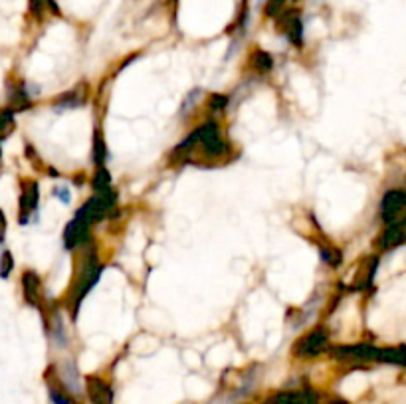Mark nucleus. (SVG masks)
I'll use <instances>...</instances> for the list:
<instances>
[{
  "mask_svg": "<svg viewBox=\"0 0 406 404\" xmlns=\"http://www.w3.org/2000/svg\"><path fill=\"white\" fill-rule=\"evenodd\" d=\"M115 204V195L109 190V193H102V195H97V197L90 198L83 207L76 212V216L81 220H85V222H90V224H95V222H99V220H104L107 214H109V210L113 208Z\"/></svg>",
  "mask_w": 406,
  "mask_h": 404,
  "instance_id": "obj_1",
  "label": "nucleus"
},
{
  "mask_svg": "<svg viewBox=\"0 0 406 404\" xmlns=\"http://www.w3.org/2000/svg\"><path fill=\"white\" fill-rule=\"evenodd\" d=\"M38 202H40V188L34 181H22V188H20V202H18V222L20 224H28L32 216L38 212Z\"/></svg>",
  "mask_w": 406,
  "mask_h": 404,
  "instance_id": "obj_2",
  "label": "nucleus"
},
{
  "mask_svg": "<svg viewBox=\"0 0 406 404\" xmlns=\"http://www.w3.org/2000/svg\"><path fill=\"white\" fill-rule=\"evenodd\" d=\"M327 341H329V337H327L323 329H315V331L307 333L303 339L298 341L295 355L298 357H315V355H319L325 347H327Z\"/></svg>",
  "mask_w": 406,
  "mask_h": 404,
  "instance_id": "obj_3",
  "label": "nucleus"
},
{
  "mask_svg": "<svg viewBox=\"0 0 406 404\" xmlns=\"http://www.w3.org/2000/svg\"><path fill=\"white\" fill-rule=\"evenodd\" d=\"M90 226H92L90 222L78 218V216L71 220L70 224L66 226V230H64V248L66 250H76L83 242H88V238H90Z\"/></svg>",
  "mask_w": 406,
  "mask_h": 404,
  "instance_id": "obj_4",
  "label": "nucleus"
},
{
  "mask_svg": "<svg viewBox=\"0 0 406 404\" xmlns=\"http://www.w3.org/2000/svg\"><path fill=\"white\" fill-rule=\"evenodd\" d=\"M333 355L339 361H377L379 357V349H374L371 345H341L333 349Z\"/></svg>",
  "mask_w": 406,
  "mask_h": 404,
  "instance_id": "obj_5",
  "label": "nucleus"
},
{
  "mask_svg": "<svg viewBox=\"0 0 406 404\" xmlns=\"http://www.w3.org/2000/svg\"><path fill=\"white\" fill-rule=\"evenodd\" d=\"M58 379L62 382V386L71 394V396H80L83 393V384L80 381V372L78 367L71 358H66L58 367Z\"/></svg>",
  "mask_w": 406,
  "mask_h": 404,
  "instance_id": "obj_6",
  "label": "nucleus"
},
{
  "mask_svg": "<svg viewBox=\"0 0 406 404\" xmlns=\"http://www.w3.org/2000/svg\"><path fill=\"white\" fill-rule=\"evenodd\" d=\"M85 393L90 396L92 404H113V398H115L113 389L99 377L85 379Z\"/></svg>",
  "mask_w": 406,
  "mask_h": 404,
  "instance_id": "obj_7",
  "label": "nucleus"
},
{
  "mask_svg": "<svg viewBox=\"0 0 406 404\" xmlns=\"http://www.w3.org/2000/svg\"><path fill=\"white\" fill-rule=\"evenodd\" d=\"M22 293L28 305H32L36 309L42 305V281L32 270L22 274Z\"/></svg>",
  "mask_w": 406,
  "mask_h": 404,
  "instance_id": "obj_8",
  "label": "nucleus"
},
{
  "mask_svg": "<svg viewBox=\"0 0 406 404\" xmlns=\"http://www.w3.org/2000/svg\"><path fill=\"white\" fill-rule=\"evenodd\" d=\"M274 404H319V394L312 389L300 391H281L270 398Z\"/></svg>",
  "mask_w": 406,
  "mask_h": 404,
  "instance_id": "obj_9",
  "label": "nucleus"
},
{
  "mask_svg": "<svg viewBox=\"0 0 406 404\" xmlns=\"http://www.w3.org/2000/svg\"><path fill=\"white\" fill-rule=\"evenodd\" d=\"M16 129V119L10 107L0 109V141H6Z\"/></svg>",
  "mask_w": 406,
  "mask_h": 404,
  "instance_id": "obj_10",
  "label": "nucleus"
},
{
  "mask_svg": "<svg viewBox=\"0 0 406 404\" xmlns=\"http://www.w3.org/2000/svg\"><path fill=\"white\" fill-rule=\"evenodd\" d=\"M48 394H50V400L54 404H74V396L62 384L56 386L54 382L48 381Z\"/></svg>",
  "mask_w": 406,
  "mask_h": 404,
  "instance_id": "obj_11",
  "label": "nucleus"
},
{
  "mask_svg": "<svg viewBox=\"0 0 406 404\" xmlns=\"http://www.w3.org/2000/svg\"><path fill=\"white\" fill-rule=\"evenodd\" d=\"M402 197L398 195V193H391V195H386L383 200V216L384 220H393L396 212H398V208H400V202Z\"/></svg>",
  "mask_w": 406,
  "mask_h": 404,
  "instance_id": "obj_12",
  "label": "nucleus"
},
{
  "mask_svg": "<svg viewBox=\"0 0 406 404\" xmlns=\"http://www.w3.org/2000/svg\"><path fill=\"white\" fill-rule=\"evenodd\" d=\"M50 335L52 339L58 343V347L68 345V337H66V329H64V321L58 313H54V319H52V329H50Z\"/></svg>",
  "mask_w": 406,
  "mask_h": 404,
  "instance_id": "obj_13",
  "label": "nucleus"
},
{
  "mask_svg": "<svg viewBox=\"0 0 406 404\" xmlns=\"http://www.w3.org/2000/svg\"><path fill=\"white\" fill-rule=\"evenodd\" d=\"M93 188L97 190V195H102V193H109V190H111V174L107 173L104 167H99V169L95 171Z\"/></svg>",
  "mask_w": 406,
  "mask_h": 404,
  "instance_id": "obj_14",
  "label": "nucleus"
},
{
  "mask_svg": "<svg viewBox=\"0 0 406 404\" xmlns=\"http://www.w3.org/2000/svg\"><path fill=\"white\" fill-rule=\"evenodd\" d=\"M105 159H107V149H105L102 133L97 131V133L93 135V162H95L97 167H104Z\"/></svg>",
  "mask_w": 406,
  "mask_h": 404,
  "instance_id": "obj_15",
  "label": "nucleus"
},
{
  "mask_svg": "<svg viewBox=\"0 0 406 404\" xmlns=\"http://www.w3.org/2000/svg\"><path fill=\"white\" fill-rule=\"evenodd\" d=\"M81 102H83V97L80 95V92L74 90V92L62 95L58 99V104H56V107H58V109H74V107H78Z\"/></svg>",
  "mask_w": 406,
  "mask_h": 404,
  "instance_id": "obj_16",
  "label": "nucleus"
},
{
  "mask_svg": "<svg viewBox=\"0 0 406 404\" xmlns=\"http://www.w3.org/2000/svg\"><path fill=\"white\" fill-rule=\"evenodd\" d=\"M319 254H321V260H323L325 264H329V266L333 267L341 266V262H343V254L337 248H321Z\"/></svg>",
  "mask_w": 406,
  "mask_h": 404,
  "instance_id": "obj_17",
  "label": "nucleus"
},
{
  "mask_svg": "<svg viewBox=\"0 0 406 404\" xmlns=\"http://www.w3.org/2000/svg\"><path fill=\"white\" fill-rule=\"evenodd\" d=\"M14 270V256L10 254V250H4L0 254V277L2 279H8Z\"/></svg>",
  "mask_w": 406,
  "mask_h": 404,
  "instance_id": "obj_18",
  "label": "nucleus"
},
{
  "mask_svg": "<svg viewBox=\"0 0 406 404\" xmlns=\"http://www.w3.org/2000/svg\"><path fill=\"white\" fill-rule=\"evenodd\" d=\"M254 69L260 74H266L272 69V56L266 52H258L254 56Z\"/></svg>",
  "mask_w": 406,
  "mask_h": 404,
  "instance_id": "obj_19",
  "label": "nucleus"
},
{
  "mask_svg": "<svg viewBox=\"0 0 406 404\" xmlns=\"http://www.w3.org/2000/svg\"><path fill=\"white\" fill-rule=\"evenodd\" d=\"M226 104H228V97H226V95L214 93V95L210 97V107H212V109H222Z\"/></svg>",
  "mask_w": 406,
  "mask_h": 404,
  "instance_id": "obj_20",
  "label": "nucleus"
},
{
  "mask_svg": "<svg viewBox=\"0 0 406 404\" xmlns=\"http://www.w3.org/2000/svg\"><path fill=\"white\" fill-rule=\"evenodd\" d=\"M54 195L64 202V204H68L71 200V193H70V188L68 186H58V188H54Z\"/></svg>",
  "mask_w": 406,
  "mask_h": 404,
  "instance_id": "obj_21",
  "label": "nucleus"
},
{
  "mask_svg": "<svg viewBox=\"0 0 406 404\" xmlns=\"http://www.w3.org/2000/svg\"><path fill=\"white\" fill-rule=\"evenodd\" d=\"M6 228H8V222H6L2 208H0V244L4 242V238H6Z\"/></svg>",
  "mask_w": 406,
  "mask_h": 404,
  "instance_id": "obj_22",
  "label": "nucleus"
},
{
  "mask_svg": "<svg viewBox=\"0 0 406 404\" xmlns=\"http://www.w3.org/2000/svg\"><path fill=\"white\" fill-rule=\"evenodd\" d=\"M0 159H2V149H0Z\"/></svg>",
  "mask_w": 406,
  "mask_h": 404,
  "instance_id": "obj_23",
  "label": "nucleus"
}]
</instances>
